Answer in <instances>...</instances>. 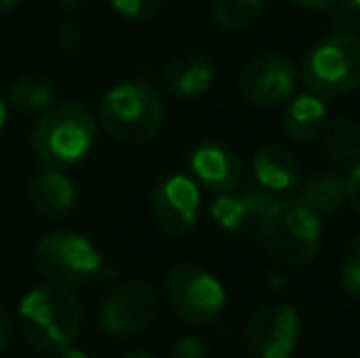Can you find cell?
I'll return each mask as SVG.
<instances>
[{
  "label": "cell",
  "mask_w": 360,
  "mask_h": 358,
  "mask_svg": "<svg viewBox=\"0 0 360 358\" xmlns=\"http://www.w3.org/2000/svg\"><path fill=\"white\" fill-rule=\"evenodd\" d=\"M255 231L262 250L285 268L309 265L321 241L319 214L302 199H272L255 221Z\"/></svg>",
  "instance_id": "cell-1"
},
{
  "label": "cell",
  "mask_w": 360,
  "mask_h": 358,
  "mask_svg": "<svg viewBox=\"0 0 360 358\" xmlns=\"http://www.w3.org/2000/svg\"><path fill=\"white\" fill-rule=\"evenodd\" d=\"M84 321L79 300L62 285L30 290L20 302V329L34 351L57 356L76 341Z\"/></svg>",
  "instance_id": "cell-2"
},
{
  "label": "cell",
  "mask_w": 360,
  "mask_h": 358,
  "mask_svg": "<svg viewBox=\"0 0 360 358\" xmlns=\"http://www.w3.org/2000/svg\"><path fill=\"white\" fill-rule=\"evenodd\" d=\"M94 140V115L74 101L47 108L32 130V150L47 170L72 167L89 155Z\"/></svg>",
  "instance_id": "cell-3"
},
{
  "label": "cell",
  "mask_w": 360,
  "mask_h": 358,
  "mask_svg": "<svg viewBox=\"0 0 360 358\" xmlns=\"http://www.w3.org/2000/svg\"><path fill=\"white\" fill-rule=\"evenodd\" d=\"M101 125L118 143L145 145L165 125V103L145 84H118L101 101Z\"/></svg>",
  "instance_id": "cell-4"
},
{
  "label": "cell",
  "mask_w": 360,
  "mask_h": 358,
  "mask_svg": "<svg viewBox=\"0 0 360 358\" xmlns=\"http://www.w3.org/2000/svg\"><path fill=\"white\" fill-rule=\"evenodd\" d=\"M307 89L319 98H338L360 87V34L338 32L307 54L302 67Z\"/></svg>",
  "instance_id": "cell-5"
},
{
  "label": "cell",
  "mask_w": 360,
  "mask_h": 358,
  "mask_svg": "<svg viewBox=\"0 0 360 358\" xmlns=\"http://www.w3.org/2000/svg\"><path fill=\"white\" fill-rule=\"evenodd\" d=\"M37 270L52 285H86L103 272V258L89 238L69 231H54L37 241Z\"/></svg>",
  "instance_id": "cell-6"
},
{
  "label": "cell",
  "mask_w": 360,
  "mask_h": 358,
  "mask_svg": "<svg viewBox=\"0 0 360 358\" xmlns=\"http://www.w3.org/2000/svg\"><path fill=\"white\" fill-rule=\"evenodd\" d=\"M167 300L186 324H209L226 307V290L211 272L181 263L167 272Z\"/></svg>",
  "instance_id": "cell-7"
},
{
  "label": "cell",
  "mask_w": 360,
  "mask_h": 358,
  "mask_svg": "<svg viewBox=\"0 0 360 358\" xmlns=\"http://www.w3.org/2000/svg\"><path fill=\"white\" fill-rule=\"evenodd\" d=\"M160 314V295L145 280H130L115 287L101 305V326L110 336H133L145 331Z\"/></svg>",
  "instance_id": "cell-8"
},
{
  "label": "cell",
  "mask_w": 360,
  "mask_h": 358,
  "mask_svg": "<svg viewBox=\"0 0 360 358\" xmlns=\"http://www.w3.org/2000/svg\"><path fill=\"white\" fill-rule=\"evenodd\" d=\"M299 339V317L287 305H265L252 314L245 329L250 358H289Z\"/></svg>",
  "instance_id": "cell-9"
},
{
  "label": "cell",
  "mask_w": 360,
  "mask_h": 358,
  "mask_svg": "<svg viewBox=\"0 0 360 358\" xmlns=\"http://www.w3.org/2000/svg\"><path fill=\"white\" fill-rule=\"evenodd\" d=\"M297 74L287 57L280 54H260L240 69L238 94L257 108L280 106L292 96Z\"/></svg>",
  "instance_id": "cell-10"
},
{
  "label": "cell",
  "mask_w": 360,
  "mask_h": 358,
  "mask_svg": "<svg viewBox=\"0 0 360 358\" xmlns=\"http://www.w3.org/2000/svg\"><path fill=\"white\" fill-rule=\"evenodd\" d=\"M201 209L199 186L191 177L169 174L157 181L150 199V211L157 229L167 236H181L194 229Z\"/></svg>",
  "instance_id": "cell-11"
},
{
  "label": "cell",
  "mask_w": 360,
  "mask_h": 358,
  "mask_svg": "<svg viewBox=\"0 0 360 358\" xmlns=\"http://www.w3.org/2000/svg\"><path fill=\"white\" fill-rule=\"evenodd\" d=\"M191 172L211 191L226 194L240 186L243 165L233 150L223 145H201L191 153Z\"/></svg>",
  "instance_id": "cell-12"
},
{
  "label": "cell",
  "mask_w": 360,
  "mask_h": 358,
  "mask_svg": "<svg viewBox=\"0 0 360 358\" xmlns=\"http://www.w3.org/2000/svg\"><path fill=\"white\" fill-rule=\"evenodd\" d=\"M27 199L37 214L47 219H64L76 204V189L62 170H44L34 174L27 186Z\"/></svg>",
  "instance_id": "cell-13"
},
{
  "label": "cell",
  "mask_w": 360,
  "mask_h": 358,
  "mask_svg": "<svg viewBox=\"0 0 360 358\" xmlns=\"http://www.w3.org/2000/svg\"><path fill=\"white\" fill-rule=\"evenodd\" d=\"M272 201L270 194L260 189L250 191H226L211 204V216L216 219V224L223 231H245L248 226H255V221L260 219V214L265 211V206Z\"/></svg>",
  "instance_id": "cell-14"
},
{
  "label": "cell",
  "mask_w": 360,
  "mask_h": 358,
  "mask_svg": "<svg viewBox=\"0 0 360 358\" xmlns=\"http://www.w3.org/2000/svg\"><path fill=\"white\" fill-rule=\"evenodd\" d=\"M165 82L172 94L181 98H196L214 84V67L201 54H181L167 67Z\"/></svg>",
  "instance_id": "cell-15"
},
{
  "label": "cell",
  "mask_w": 360,
  "mask_h": 358,
  "mask_svg": "<svg viewBox=\"0 0 360 358\" xmlns=\"http://www.w3.org/2000/svg\"><path fill=\"white\" fill-rule=\"evenodd\" d=\"M252 170H255L257 181L272 191L292 189L294 184H299V177H302L297 158L287 148H280V145H265L255 155Z\"/></svg>",
  "instance_id": "cell-16"
},
{
  "label": "cell",
  "mask_w": 360,
  "mask_h": 358,
  "mask_svg": "<svg viewBox=\"0 0 360 358\" xmlns=\"http://www.w3.org/2000/svg\"><path fill=\"white\" fill-rule=\"evenodd\" d=\"M282 123H285V133L289 138L307 143V140L319 138L326 128V106L314 94L297 96L285 110Z\"/></svg>",
  "instance_id": "cell-17"
},
{
  "label": "cell",
  "mask_w": 360,
  "mask_h": 358,
  "mask_svg": "<svg viewBox=\"0 0 360 358\" xmlns=\"http://www.w3.org/2000/svg\"><path fill=\"white\" fill-rule=\"evenodd\" d=\"M323 155L336 165L360 162V118H338L323 128Z\"/></svg>",
  "instance_id": "cell-18"
},
{
  "label": "cell",
  "mask_w": 360,
  "mask_h": 358,
  "mask_svg": "<svg viewBox=\"0 0 360 358\" xmlns=\"http://www.w3.org/2000/svg\"><path fill=\"white\" fill-rule=\"evenodd\" d=\"M302 201L309 209L316 211V214H333V211L341 209L343 201H346V179L331 172L314 174V177L304 184Z\"/></svg>",
  "instance_id": "cell-19"
},
{
  "label": "cell",
  "mask_w": 360,
  "mask_h": 358,
  "mask_svg": "<svg viewBox=\"0 0 360 358\" xmlns=\"http://www.w3.org/2000/svg\"><path fill=\"white\" fill-rule=\"evenodd\" d=\"M8 103L15 110L22 113H42L52 106L54 101V87L49 79L42 77H20L10 84L8 89Z\"/></svg>",
  "instance_id": "cell-20"
},
{
  "label": "cell",
  "mask_w": 360,
  "mask_h": 358,
  "mask_svg": "<svg viewBox=\"0 0 360 358\" xmlns=\"http://www.w3.org/2000/svg\"><path fill=\"white\" fill-rule=\"evenodd\" d=\"M265 0H214V20L226 32H238L255 23Z\"/></svg>",
  "instance_id": "cell-21"
},
{
  "label": "cell",
  "mask_w": 360,
  "mask_h": 358,
  "mask_svg": "<svg viewBox=\"0 0 360 358\" xmlns=\"http://www.w3.org/2000/svg\"><path fill=\"white\" fill-rule=\"evenodd\" d=\"M341 282L356 300H360V234L353 236L346 243V248H343Z\"/></svg>",
  "instance_id": "cell-22"
},
{
  "label": "cell",
  "mask_w": 360,
  "mask_h": 358,
  "mask_svg": "<svg viewBox=\"0 0 360 358\" xmlns=\"http://www.w3.org/2000/svg\"><path fill=\"white\" fill-rule=\"evenodd\" d=\"M110 5L120 18L130 20V23H145V20L155 18L162 0H110Z\"/></svg>",
  "instance_id": "cell-23"
},
{
  "label": "cell",
  "mask_w": 360,
  "mask_h": 358,
  "mask_svg": "<svg viewBox=\"0 0 360 358\" xmlns=\"http://www.w3.org/2000/svg\"><path fill=\"white\" fill-rule=\"evenodd\" d=\"M331 20L343 32L360 27V0H331Z\"/></svg>",
  "instance_id": "cell-24"
},
{
  "label": "cell",
  "mask_w": 360,
  "mask_h": 358,
  "mask_svg": "<svg viewBox=\"0 0 360 358\" xmlns=\"http://www.w3.org/2000/svg\"><path fill=\"white\" fill-rule=\"evenodd\" d=\"M209 356V346L204 341L194 339V336H186L179 339L172 349V358H206Z\"/></svg>",
  "instance_id": "cell-25"
},
{
  "label": "cell",
  "mask_w": 360,
  "mask_h": 358,
  "mask_svg": "<svg viewBox=\"0 0 360 358\" xmlns=\"http://www.w3.org/2000/svg\"><path fill=\"white\" fill-rule=\"evenodd\" d=\"M346 196L353 209H356V214H360V162L353 167V172L346 179Z\"/></svg>",
  "instance_id": "cell-26"
},
{
  "label": "cell",
  "mask_w": 360,
  "mask_h": 358,
  "mask_svg": "<svg viewBox=\"0 0 360 358\" xmlns=\"http://www.w3.org/2000/svg\"><path fill=\"white\" fill-rule=\"evenodd\" d=\"M79 42H81L79 27L72 25V23H64L62 27H59V44H62V49H67V52H74Z\"/></svg>",
  "instance_id": "cell-27"
},
{
  "label": "cell",
  "mask_w": 360,
  "mask_h": 358,
  "mask_svg": "<svg viewBox=\"0 0 360 358\" xmlns=\"http://www.w3.org/2000/svg\"><path fill=\"white\" fill-rule=\"evenodd\" d=\"M8 336H10V314H8V309L0 305V351L8 344Z\"/></svg>",
  "instance_id": "cell-28"
},
{
  "label": "cell",
  "mask_w": 360,
  "mask_h": 358,
  "mask_svg": "<svg viewBox=\"0 0 360 358\" xmlns=\"http://www.w3.org/2000/svg\"><path fill=\"white\" fill-rule=\"evenodd\" d=\"M292 3L302 5V8H311V10H323L331 5V0H292Z\"/></svg>",
  "instance_id": "cell-29"
},
{
  "label": "cell",
  "mask_w": 360,
  "mask_h": 358,
  "mask_svg": "<svg viewBox=\"0 0 360 358\" xmlns=\"http://www.w3.org/2000/svg\"><path fill=\"white\" fill-rule=\"evenodd\" d=\"M59 358H91L86 351H81V349H74V346H69V349H64L62 354H57Z\"/></svg>",
  "instance_id": "cell-30"
},
{
  "label": "cell",
  "mask_w": 360,
  "mask_h": 358,
  "mask_svg": "<svg viewBox=\"0 0 360 358\" xmlns=\"http://www.w3.org/2000/svg\"><path fill=\"white\" fill-rule=\"evenodd\" d=\"M20 0H0V13H5V10H10V8H15Z\"/></svg>",
  "instance_id": "cell-31"
},
{
  "label": "cell",
  "mask_w": 360,
  "mask_h": 358,
  "mask_svg": "<svg viewBox=\"0 0 360 358\" xmlns=\"http://www.w3.org/2000/svg\"><path fill=\"white\" fill-rule=\"evenodd\" d=\"M5 115H8V108H5L3 98H0V130H3V125H5Z\"/></svg>",
  "instance_id": "cell-32"
},
{
  "label": "cell",
  "mask_w": 360,
  "mask_h": 358,
  "mask_svg": "<svg viewBox=\"0 0 360 358\" xmlns=\"http://www.w3.org/2000/svg\"><path fill=\"white\" fill-rule=\"evenodd\" d=\"M125 358H152L150 354H143V351H138V354H128Z\"/></svg>",
  "instance_id": "cell-33"
}]
</instances>
